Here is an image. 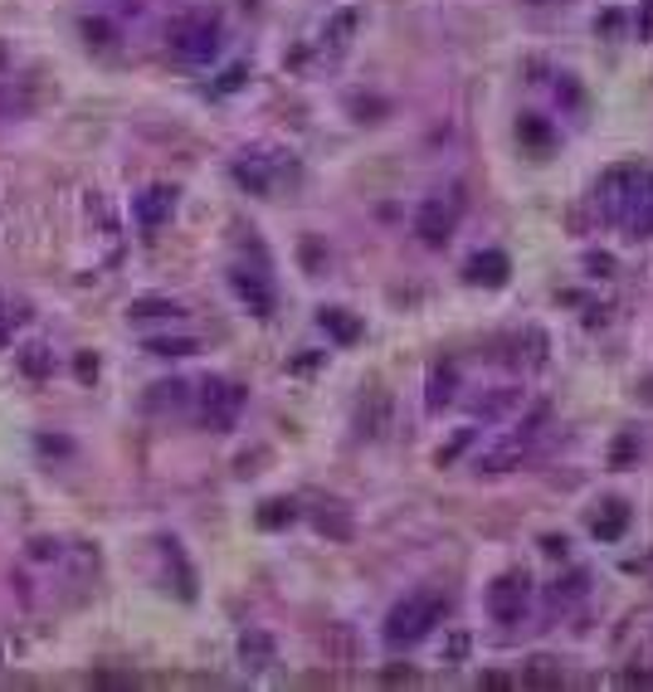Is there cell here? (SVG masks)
I'll return each mask as SVG.
<instances>
[{
    "label": "cell",
    "mask_w": 653,
    "mask_h": 692,
    "mask_svg": "<svg viewBox=\"0 0 653 692\" xmlns=\"http://www.w3.org/2000/svg\"><path fill=\"white\" fill-rule=\"evenodd\" d=\"M444 610H449L444 595H409L405 605H395V610H391V620H385V644H391V648L419 644L429 629L444 620Z\"/></svg>",
    "instance_id": "1"
},
{
    "label": "cell",
    "mask_w": 653,
    "mask_h": 692,
    "mask_svg": "<svg viewBox=\"0 0 653 692\" xmlns=\"http://www.w3.org/2000/svg\"><path fill=\"white\" fill-rule=\"evenodd\" d=\"M171 55L186 59V64H205V59L219 55V20L205 15V10H195V15L176 20L171 29Z\"/></svg>",
    "instance_id": "2"
},
{
    "label": "cell",
    "mask_w": 653,
    "mask_h": 692,
    "mask_svg": "<svg viewBox=\"0 0 653 692\" xmlns=\"http://www.w3.org/2000/svg\"><path fill=\"white\" fill-rule=\"evenodd\" d=\"M171 215H176V191H171V186H152V191H142L132 201V219H136L142 235H156Z\"/></svg>",
    "instance_id": "3"
},
{
    "label": "cell",
    "mask_w": 653,
    "mask_h": 692,
    "mask_svg": "<svg viewBox=\"0 0 653 692\" xmlns=\"http://www.w3.org/2000/svg\"><path fill=\"white\" fill-rule=\"evenodd\" d=\"M488 605H492V615H498L502 624L522 620V610H526V575H502V581L488 590Z\"/></svg>",
    "instance_id": "4"
},
{
    "label": "cell",
    "mask_w": 653,
    "mask_h": 692,
    "mask_svg": "<svg viewBox=\"0 0 653 692\" xmlns=\"http://www.w3.org/2000/svg\"><path fill=\"white\" fill-rule=\"evenodd\" d=\"M239 405H245L239 385H229V381H205V419H210L215 429H225L229 419L239 415Z\"/></svg>",
    "instance_id": "5"
},
{
    "label": "cell",
    "mask_w": 653,
    "mask_h": 692,
    "mask_svg": "<svg viewBox=\"0 0 653 692\" xmlns=\"http://www.w3.org/2000/svg\"><path fill=\"white\" fill-rule=\"evenodd\" d=\"M235 293L249 302V312H254V318H269V308H273V288H269V278H263V274L235 269Z\"/></svg>",
    "instance_id": "6"
},
{
    "label": "cell",
    "mask_w": 653,
    "mask_h": 692,
    "mask_svg": "<svg viewBox=\"0 0 653 692\" xmlns=\"http://www.w3.org/2000/svg\"><path fill=\"white\" fill-rule=\"evenodd\" d=\"M415 229H419V239H425V244H444L449 229H454V215L444 210V201H425V210H419V219H415Z\"/></svg>",
    "instance_id": "7"
},
{
    "label": "cell",
    "mask_w": 653,
    "mask_h": 692,
    "mask_svg": "<svg viewBox=\"0 0 653 692\" xmlns=\"http://www.w3.org/2000/svg\"><path fill=\"white\" fill-rule=\"evenodd\" d=\"M128 312H132V318H181V308L166 302V298H136Z\"/></svg>",
    "instance_id": "8"
},
{
    "label": "cell",
    "mask_w": 653,
    "mask_h": 692,
    "mask_svg": "<svg viewBox=\"0 0 653 692\" xmlns=\"http://www.w3.org/2000/svg\"><path fill=\"white\" fill-rule=\"evenodd\" d=\"M146 351H152V356H191L195 342L191 337H152V342H146Z\"/></svg>",
    "instance_id": "9"
},
{
    "label": "cell",
    "mask_w": 653,
    "mask_h": 692,
    "mask_svg": "<svg viewBox=\"0 0 653 692\" xmlns=\"http://www.w3.org/2000/svg\"><path fill=\"white\" fill-rule=\"evenodd\" d=\"M502 269H508V264H502V254H488V259H473V264H468V278H488V283H502Z\"/></svg>",
    "instance_id": "10"
},
{
    "label": "cell",
    "mask_w": 653,
    "mask_h": 692,
    "mask_svg": "<svg viewBox=\"0 0 653 692\" xmlns=\"http://www.w3.org/2000/svg\"><path fill=\"white\" fill-rule=\"evenodd\" d=\"M20 366H25L29 375H45L49 366H55V356H49V346H25V356H20Z\"/></svg>",
    "instance_id": "11"
},
{
    "label": "cell",
    "mask_w": 653,
    "mask_h": 692,
    "mask_svg": "<svg viewBox=\"0 0 653 692\" xmlns=\"http://www.w3.org/2000/svg\"><path fill=\"white\" fill-rule=\"evenodd\" d=\"M625 517H629V512L619 508V502H609V517H595V537H619Z\"/></svg>",
    "instance_id": "12"
},
{
    "label": "cell",
    "mask_w": 653,
    "mask_h": 692,
    "mask_svg": "<svg viewBox=\"0 0 653 692\" xmlns=\"http://www.w3.org/2000/svg\"><path fill=\"white\" fill-rule=\"evenodd\" d=\"M15 327H20V312H15V308H5V302H0V351H5V346L15 342Z\"/></svg>",
    "instance_id": "13"
},
{
    "label": "cell",
    "mask_w": 653,
    "mask_h": 692,
    "mask_svg": "<svg viewBox=\"0 0 653 692\" xmlns=\"http://www.w3.org/2000/svg\"><path fill=\"white\" fill-rule=\"evenodd\" d=\"M322 322L336 332V337H356V322H346L342 318V308H332V312H322Z\"/></svg>",
    "instance_id": "14"
},
{
    "label": "cell",
    "mask_w": 653,
    "mask_h": 692,
    "mask_svg": "<svg viewBox=\"0 0 653 692\" xmlns=\"http://www.w3.org/2000/svg\"><path fill=\"white\" fill-rule=\"evenodd\" d=\"M639 29H644V35L653 39V0H649V5H644V15H639Z\"/></svg>",
    "instance_id": "15"
}]
</instances>
